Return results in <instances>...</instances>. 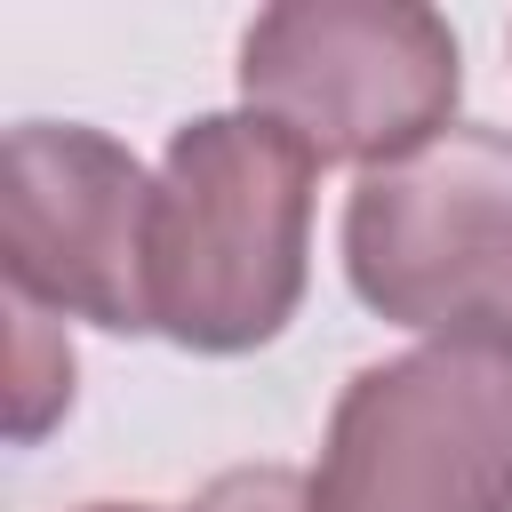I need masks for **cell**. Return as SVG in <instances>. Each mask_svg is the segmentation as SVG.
<instances>
[{"mask_svg": "<svg viewBox=\"0 0 512 512\" xmlns=\"http://www.w3.org/2000/svg\"><path fill=\"white\" fill-rule=\"evenodd\" d=\"M320 160L264 112H208L168 136L152 192V328L192 352H256L304 304Z\"/></svg>", "mask_w": 512, "mask_h": 512, "instance_id": "1", "label": "cell"}, {"mask_svg": "<svg viewBox=\"0 0 512 512\" xmlns=\"http://www.w3.org/2000/svg\"><path fill=\"white\" fill-rule=\"evenodd\" d=\"M152 192L128 144L80 120L8 128L0 160V264L8 296L96 320L112 336L152 328Z\"/></svg>", "mask_w": 512, "mask_h": 512, "instance_id": "5", "label": "cell"}, {"mask_svg": "<svg viewBox=\"0 0 512 512\" xmlns=\"http://www.w3.org/2000/svg\"><path fill=\"white\" fill-rule=\"evenodd\" d=\"M464 56L416 0H288L240 32V96L312 160L392 168L448 136Z\"/></svg>", "mask_w": 512, "mask_h": 512, "instance_id": "2", "label": "cell"}, {"mask_svg": "<svg viewBox=\"0 0 512 512\" xmlns=\"http://www.w3.org/2000/svg\"><path fill=\"white\" fill-rule=\"evenodd\" d=\"M192 512H304V480L288 464H240V472L208 480Z\"/></svg>", "mask_w": 512, "mask_h": 512, "instance_id": "7", "label": "cell"}, {"mask_svg": "<svg viewBox=\"0 0 512 512\" xmlns=\"http://www.w3.org/2000/svg\"><path fill=\"white\" fill-rule=\"evenodd\" d=\"M304 512H512V344H424L336 392Z\"/></svg>", "mask_w": 512, "mask_h": 512, "instance_id": "4", "label": "cell"}, {"mask_svg": "<svg viewBox=\"0 0 512 512\" xmlns=\"http://www.w3.org/2000/svg\"><path fill=\"white\" fill-rule=\"evenodd\" d=\"M368 312L440 344H512V128H448L344 200Z\"/></svg>", "mask_w": 512, "mask_h": 512, "instance_id": "3", "label": "cell"}, {"mask_svg": "<svg viewBox=\"0 0 512 512\" xmlns=\"http://www.w3.org/2000/svg\"><path fill=\"white\" fill-rule=\"evenodd\" d=\"M88 512H152V504H88Z\"/></svg>", "mask_w": 512, "mask_h": 512, "instance_id": "8", "label": "cell"}, {"mask_svg": "<svg viewBox=\"0 0 512 512\" xmlns=\"http://www.w3.org/2000/svg\"><path fill=\"white\" fill-rule=\"evenodd\" d=\"M56 408H72V352L64 336H48L40 304L16 296V440H32Z\"/></svg>", "mask_w": 512, "mask_h": 512, "instance_id": "6", "label": "cell"}]
</instances>
